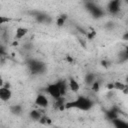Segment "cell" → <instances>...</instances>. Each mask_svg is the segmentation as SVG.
Wrapping results in <instances>:
<instances>
[{
  "mask_svg": "<svg viewBox=\"0 0 128 128\" xmlns=\"http://www.w3.org/2000/svg\"><path fill=\"white\" fill-rule=\"evenodd\" d=\"M94 105L93 100L90 97L86 96H77L74 100L65 102L64 108L65 109H79L82 111H88L90 110Z\"/></svg>",
  "mask_w": 128,
  "mask_h": 128,
  "instance_id": "1",
  "label": "cell"
},
{
  "mask_svg": "<svg viewBox=\"0 0 128 128\" xmlns=\"http://www.w3.org/2000/svg\"><path fill=\"white\" fill-rule=\"evenodd\" d=\"M28 67L30 68L32 73H35V74H40L45 70V65L42 62L37 60H30L28 62Z\"/></svg>",
  "mask_w": 128,
  "mask_h": 128,
  "instance_id": "2",
  "label": "cell"
},
{
  "mask_svg": "<svg viewBox=\"0 0 128 128\" xmlns=\"http://www.w3.org/2000/svg\"><path fill=\"white\" fill-rule=\"evenodd\" d=\"M46 92L53 99H58V98H60L62 96L61 93H60V90H59V87H58L57 83H50V84H48V86L46 88Z\"/></svg>",
  "mask_w": 128,
  "mask_h": 128,
  "instance_id": "3",
  "label": "cell"
},
{
  "mask_svg": "<svg viewBox=\"0 0 128 128\" xmlns=\"http://www.w3.org/2000/svg\"><path fill=\"white\" fill-rule=\"evenodd\" d=\"M107 8H108L109 13H111L113 15L118 14L121 9V0H111L108 3Z\"/></svg>",
  "mask_w": 128,
  "mask_h": 128,
  "instance_id": "4",
  "label": "cell"
},
{
  "mask_svg": "<svg viewBox=\"0 0 128 128\" xmlns=\"http://www.w3.org/2000/svg\"><path fill=\"white\" fill-rule=\"evenodd\" d=\"M12 98V91L7 86H1L0 87V100L3 102H7Z\"/></svg>",
  "mask_w": 128,
  "mask_h": 128,
  "instance_id": "5",
  "label": "cell"
},
{
  "mask_svg": "<svg viewBox=\"0 0 128 128\" xmlns=\"http://www.w3.org/2000/svg\"><path fill=\"white\" fill-rule=\"evenodd\" d=\"M35 104L40 108H46L49 105V100L44 94H38L35 98Z\"/></svg>",
  "mask_w": 128,
  "mask_h": 128,
  "instance_id": "6",
  "label": "cell"
},
{
  "mask_svg": "<svg viewBox=\"0 0 128 128\" xmlns=\"http://www.w3.org/2000/svg\"><path fill=\"white\" fill-rule=\"evenodd\" d=\"M67 84H68V89L74 93H76L80 90V85L77 82V80H75L74 78H70Z\"/></svg>",
  "mask_w": 128,
  "mask_h": 128,
  "instance_id": "7",
  "label": "cell"
},
{
  "mask_svg": "<svg viewBox=\"0 0 128 128\" xmlns=\"http://www.w3.org/2000/svg\"><path fill=\"white\" fill-rule=\"evenodd\" d=\"M28 33V29L25 27H18L15 31V39L17 40H21L22 38H24Z\"/></svg>",
  "mask_w": 128,
  "mask_h": 128,
  "instance_id": "8",
  "label": "cell"
},
{
  "mask_svg": "<svg viewBox=\"0 0 128 128\" xmlns=\"http://www.w3.org/2000/svg\"><path fill=\"white\" fill-rule=\"evenodd\" d=\"M56 83H57V85L59 87L61 95L64 96L67 93V91H68V84H67V82L65 80H60V81H57Z\"/></svg>",
  "mask_w": 128,
  "mask_h": 128,
  "instance_id": "9",
  "label": "cell"
},
{
  "mask_svg": "<svg viewBox=\"0 0 128 128\" xmlns=\"http://www.w3.org/2000/svg\"><path fill=\"white\" fill-rule=\"evenodd\" d=\"M111 121H112L113 125H114L116 128H126V127H128V123L125 122L124 120L120 119L119 117H117V118H115V119H113V120H111Z\"/></svg>",
  "mask_w": 128,
  "mask_h": 128,
  "instance_id": "10",
  "label": "cell"
},
{
  "mask_svg": "<svg viewBox=\"0 0 128 128\" xmlns=\"http://www.w3.org/2000/svg\"><path fill=\"white\" fill-rule=\"evenodd\" d=\"M42 115H43V112L41 110L35 109V110H31L29 112V117L34 121H39V119L42 117Z\"/></svg>",
  "mask_w": 128,
  "mask_h": 128,
  "instance_id": "11",
  "label": "cell"
},
{
  "mask_svg": "<svg viewBox=\"0 0 128 128\" xmlns=\"http://www.w3.org/2000/svg\"><path fill=\"white\" fill-rule=\"evenodd\" d=\"M106 117H107L109 120H113V119L119 117V109L113 108V109H111L110 111H107V112H106Z\"/></svg>",
  "mask_w": 128,
  "mask_h": 128,
  "instance_id": "12",
  "label": "cell"
},
{
  "mask_svg": "<svg viewBox=\"0 0 128 128\" xmlns=\"http://www.w3.org/2000/svg\"><path fill=\"white\" fill-rule=\"evenodd\" d=\"M95 80H96V76L94 73H88L85 77V83L87 85H91Z\"/></svg>",
  "mask_w": 128,
  "mask_h": 128,
  "instance_id": "13",
  "label": "cell"
},
{
  "mask_svg": "<svg viewBox=\"0 0 128 128\" xmlns=\"http://www.w3.org/2000/svg\"><path fill=\"white\" fill-rule=\"evenodd\" d=\"M39 122L42 125H51L52 124V119L50 117H48V116H46V115L43 114L42 117L39 119Z\"/></svg>",
  "mask_w": 128,
  "mask_h": 128,
  "instance_id": "14",
  "label": "cell"
},
{
  "mask_svg": "<svg viewBox=\"0 0 128 128\" xmlns=\"http://www.w3.org/2000/svg\"><path fill=\"white\" fill-rule=\"evenodd\" d=\"M10 111L13 113V114H16V115H20L22 113V106L21 105H13L10 107Z\"/></svg>",
  "mask_w": 128,
  "mask_h": 128,
  "instance_id": "15",
  "label": "cell"
},
{
  "mask_svg": "<svg viewBox=\"0 0 128 128\" xmlns=\"http://www.w3.org/2000/svg\"><path fill=\"white\" fill-rule=\"evenodd\" d=\"M66 19H67V16L66 15H60V16H58L57 19H56V25L58 27H62L65 24Z\"/></svg>",
  "mask_w": 128,
  "mask_h": 128,
  "instance_id": "16",
  "label": "cell"
},
{
  "mask_svg": "<svg viewBox=\"0 0 128 128\" xmlns=\"http://www.w3.org/2000/svg\"><path fill=\"white\" fill-rule=\"evenodd\" d=\"M113 85H114V89H117V90H120V91H122L124 88L127 87L126 84H124V83H122V82H120V81H115V82H113Z\"/></svg>",
  "mask_w": 128,
  "mask_h": 128,
  "instance_id": "17",
  "label": "cell"
},
{
  "mask_svg": "<svg viewBox=\"0 0 128 128\" xmlns=\"http://www.w3.org/2000/svg\"><path fill=\"white\" fill-rule=\"evenodd\" d=\"M91 90H92L93 92H95V93L100 90V82H99L98 80H95V81L91 84Z\"/></svg>",
  "mask_w": 128,
  "mask_h": 128,
  "instance_id": "18",
  "label": "cell"
},
{
  "mask_svg": "<svg viewBox=\"0 0 128 128\" xmlns=\"http://www.w3.org/2000/svg\"><path fill=\"white\" fill-rule=\"evenodd\" d=\"M10 21H11V19H10L9 17H6V16H2V15H0V26H2L3 24L8 23V22H10Z\"/></svg>",
  "mask_w": 128,
  "mask_h": 128,
  "instance_id": "19",
  "label": "cell"
},
{
  "mask_svg": "<svg viewBox=\"0 0 128 128\" xmlns=\"http://www.w3.org/2000/svg\"><path fill=\"white\" fill-rule=\"evenodd\" d=\"M65 60H66L68 63H70V64H72V63H73V61H74L73 57H72V56H70V55H66V57H65Z\"/></svg>",
  "mask_w": 128,
  "mask_h": 128,
  "instance_id": "20",
  "label": "cell"
},
{
  "mask_svg": "<svg viewBox=\"0 0 128 128\" xmlns=\"http://www.w3.org/2000/svg\"><path fill=\"white\" fill-rule=\"evenodd\" d=\"M101 65H102L103 67H105V68L109 67V64H108V62H107L106 60H102V61H101Z\"/></svg>",
  "mask_w": 128,
  "mask_h": 128,
  "instance_id": "21",
  "label": "cell"
},
{
  "mask_svg": "<svg viewBox=\"0 0 128 128\" xmlns=\"http://www.w3.org/2000/svg\"><path fill=\"white\" fill-rule=\"evenodd\" d=\"M106 88L109 89V90H113V89H114V85H113V83H108V84L106 85Z\"/></svg>",
  "mask_w": 128,
  "mask_h": 128,
  "instance_id": "22",
  "label": "cell"
},
{
  "mask_svg": "<svg viewBox=\"0 0 128 128\" xmlns=\"http://www.w3.org/2000/svg\"><path fill=\"white\" fill-rule=\"evenodd\" d=\"M3 85H4V81H3V78L0 76V87L3 86Z\"/></svg>",
  "mask_w": 128,
  "mask_h": 128,
  "instance_id": "23",
  "label": "cell"
}]
</instances>
